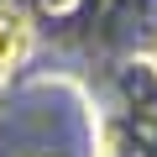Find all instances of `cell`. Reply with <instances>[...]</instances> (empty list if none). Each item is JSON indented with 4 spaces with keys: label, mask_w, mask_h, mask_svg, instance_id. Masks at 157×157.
<instances>
[{
    "label": "cell",
    "mask_w": 157,
    "mask_h": 157,
    "mask_svg": "<svg viewBox=\"0 0 157 157\" xmlns=\"http://www.w3.org/2000/svg\"><path fill=\"white\" fill-rule=\"evenodd\" d=\"M78 0H42V11H52V16H63V11H73Z\"/></svg>",
    "instance_id": "2"
},
{
    "label": "cell",
    "mask_w": 157,
    "mask_h": 157,
    "mask_svg": "<svg viewBox=\"0 0 157 157\" xmlns=\"http://www.w3.org/2000/svg\"><path fill=\"white\" fill-rule=\"evenodd\" d=\"M37 52V26L21 6H11V0H0V84H11V78L32 63Z\"/></svg>",
    "instance_id": "1"
}]
</instances>
